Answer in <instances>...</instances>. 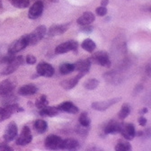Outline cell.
Here are the masks:
<instances>
[{"instance_id": "cell-3", "label": "cell", "mask_w": 151, "mask_h": 151, "mask_svg": "<svg viewBox=\"0 0 151 151\" xmlns=\"http://www.w3.org/2000/svg\"><path fill=\"white\" fill-rule=\"evenodd\" d=\"M88 59L90 60L91 63L97 64V65H100L102 67H110L111 64L108 53L106 51H104V50L96 52Z\"/></svg>"}, {"instance_id": "cell-27", "label": "cell", "mask_w": 151, "mask_h": 151, "mask_svg": "<svg viewBox=\"0 0 151 151\" xmlns=\"http://www.w3.org/2000/svg\"><path fill=\"white\" fill-rule=\"evenodd\" d=\"M75 70V65L72 63H63L60 66V72L61 75H68Z\"/></svg>"}, {"instance_id": "cell-34", "label": "cell", "mask_w": 151, "mask_h": 151, "mask_svg": "<svg viewBox=\"0 0 151 151\" xmlns=\"http://www.w3.org/2000/svg\"><path fill=\"white\" fill-rule=\"evenodd\" d=\"M88 128L89 127H85V126H82V125L79 124V126L77 128V132H78L79 135L85 137V136H86L88 134V131H89Z\"/></svg>"}, {"instance_id": "cell-14", "label": "cell", "mask_w": 151, "mask_h": 151, "mask_svg": "<svg viewBox=\"0 0 151 151\" xmlns=\"http://www.w3.org/2000/svg\"><path fill=\"white\" fill-rule=\"evenodd\" d=\"M15 88V84L11 79H6L0 82V96H5L12 93Z\"/></svg>"}, {"instance_id": "cell-6", "label": "cell", "mask_w": 151, "mask_h": 151, "mask_svg": "<svg viewBox=\"0 0 151 151\" xmlns=\"http://www.w3.org/2000/svg\"><path fill=\"white\" fill-rule=\"evenodd\" d=\"M78 48V42L77 41L70 40V41L62 42L60 45L57 46L55 49V53L56 54H64V53H68L69 51L77 50Z\"/></svg>"}, {"instance_id": "cell-17", "label": "cell", "mask_w": 151, "mask_h": 151, "mask_svg": "<svg viewBox=\"0 0 151 151\" xmlns=\"http://www.w3.org/2000/svg\"><path fill=\"white\" fill-rule=\"evenodd\" d=\"M38 92V87L34 84H26L18 89V93L22 96H33Z\"/></svg>"}, {"instance_id": "cell-36", "label": "cell", "mask_w": 151, "mask_h": 151, "mask_svg": "<svg viewBox=\"0 0 151 151\" xmlns=\"http://www.w3.org/2000/svg\"><path fill=\"white\" fill-rule=\"evenodd\" d=\"M37 61V59H36V57L33 56V55H27L26 57V59H25V62L29 65H33L35 64Z\"/></svg>"}, {"instance_id": "cell-32", "label": "cell", "mask_w": 151, "mask_h": 151, "mask_svg": "<svg viewBox=\"0 0 151 151\" xmlns=\"http://www.w3.org/2000/svg\"><path fill=\"white\" fill-rule=\"evenodd\" d=\"M17 100L18 99L15 96H14V94H12V93H9V94H7V96H4L3 101H2V104L4 106H7V105L17 103Z\"/></svg>"}, {"instance_id": "cell-26", "label": "cell", "mask_w": 151, "mask_h": 151, "mask_svg": "<svg viewBox=\"0 0 151 151\" xmlns=\"http://www.w3.org/2000/svg\"><path fill=\"white\" fill-rule=\"evenodd\" d=\"M81 47H82L83 50H86L88 52H93L96 48V44L91 39H86L81 43Z\"/></svg>"}, {"instance_id": "cell-11", "label": "cell", "mask_w": 151, "mask_h": 151, "mask_svg": "<svg viewBox=\"0 0 151 151\" xmlns=\"http://www.w3.org/2000/svg\"><path fill=\"white\" fill-rule=\"evenodd\" d=\"M121 101L120 97H116V98H112L110 100H105V101H102V102H94L91 104V107L93 110H96V111H105L107 109H109L111 106H112L113 104H117L118 102Z\"/></svg>"}, {"instance_id": "cell-5", "label": "cell", "mask_w": 151, "mask_h": 151, "mask_svg": "<svg viewBox=\"0 0 151 151\" xmlns=\"http://www.w3.org/2000/svg\"><path fill=\"white\" fill-rule=\"evenodd\" d=\"M24 60L23 56L14 57V58L10 62L7 63L6 67L3 69L1 74L3 76H7V75H10V74L14 73L19 67L24 64Z\"/></svg>"}, {"instance_id": "cell-41", "label": "cell", "mask_w": 151, "mask_h": 151, "mask_svg": "<svg viewBox=\"0 0 151 151\" xmlns=\"http://www.w3.org/2000/svg\"><path fill=\"white\" fill-rule=\"evenodd\" d=\"M147 108H143L142 110L139 111V114L143 115V114H145V113H147Z\"/></svg>"}, {"instance_id": "cell-4", "label": "cell", "mask_w": 151, "mask_h": 151, "mask_svg": "<svg viewBox=\"0 0 151 151\" xmlns=\"http://www.w3.org/2000/svg\"><path fill=\"white\" fill-rule=\"evenodd\" d=\"M28 45V38H27V34L23 35L21 38L15 40L14 42H13L10 46L8 47V53L11 54H15L19 51H21L22 50L25 49Z\"/></svg>"}, {"instance_id": "cell-9", "label": "cell", "mask_w": 151, "mask_h": 151, "mask_svg": "<svg viewBox=\"0 0 151 151\" xmlns=\"http://www.w3.org/2000/svg\"><path fill=\"white\" fill-rule=\"evenodd\" d=\"M36 71H37L38 76L45 77V78H50L54 75L55 69L50 64H49L47 62H40L37 65Z\"/></svg>"}, {"instance_id": "cell-37", "label": "cell", "mask_w": 151, "mask_h": 151, "mask_svg": "<svg viewBox=\"0 0 151 151\" xmlns=\"http://www.w3.org/2000/svg\"><path fill=\"white\" fill-rule=\"evenodd\" d=\"M93 28L92 26H90L89 24H88V25H83V26L79 29V31H80L81 32H85V33H90V32H93Z\"/></svg>"}, {"instance_id": "cell-38", "label": "cell", "mask_w": 151, "mask_h": 151, "mask_svg": "<svg viewBox=\"0 0 151 151\" xmlns=\"http://www.w3.org/2000/svg\"><path fill=\"white\" fill-rule=\"evenodd\" d=\"M7 150H13V148L9 147L6 142L0 143V151H7Z\"/></svg>"}, {"instance_id": "cell-12", "label": "cell", "mask_w": 151, "mask_h": 151, "mask_svg": "<svg viewBox=\"0 0 151 151\" xmlns=\"http://www.w3.org/2000/svg\"><path fill=\"white\" fill-rule=\"evenodd\" d=\"M17 133H18L17 124L14 122H12L6 126L3 138L6 142H10V141H13L16 138Z\"/></svg>"}, {"instance_id": "cell-2", "label": "cell", "mask_w": 151, "mask_h": 151, "mask_svg": "<svg viewBox=\"0 0 151 151\" xmlns=\"http://www.w3.org/2000/svg\"><path fill=\"white\" fill-rule=\"evenodd\" d=\"M24 108L19 106L17 104V103L7 105V106H4V107H0V122H3L5 120L9 119L12 114L15 112H21L24 111Z\"/></svg>"}, {"instance_id": "cell-23", "label": "cell", "mask_w": 151, "mask_h": 151, "mask_svg": "<svg viewBox=\"0 0 151 151\" xmlns=\"http://www.w3.org/2000/svg\"><path fill=\"white\" fill-rule=\"evenodd\" d=\"M79 147V143L78 140L75 139H62V144H61V149H66V150H75Z\"/></svg>"}, {"instance_id": "cell-18", "label": "cell", "mask_w": 151, "mask_h": 151, "mask_svg": "<svg viewBox=\"0 0 151 151\" xmlns=\"http://www.w3.org/2000/svg\"><path fill=\"white\" fill-rule=\"evenodd\" d=\"M69 24H55L52 25L49 31H48V35L50 37H54L57 35H60L66 32L68 30Z\"/></svg>"}, {"instance_id": "cell-22", "label": "cell", "mask_w": 151, "mask_h": 151, "mask_svg": "<svg viewBox=\"0 0 151 151\" xmlns=\"http://www.w3.org/2000/svg\"><path fill=\"white\" fill-rule=\"evenodd\" d=\"M59 109L54 106H45L40 109V115L43 117H54L59 114Z\"/></svg>"}, {"instance_id": "cell-20", "label": "cell", "mask_w": 151, "mask_h": 151, "mask_svg": "<svg viewBox=\"0 0 151 151\" xmlns=\"http://www.w3.org/2000/svg\"><path fill=\"white\" fill-rule=\"evenodd\" d=\"M94 20H96V15H94L92 12H85L79 18H78L77 23L83 26V25H88L92 24Z\"/></svg>"}, {"instance_id": "cell-1", "label": "cell", "mask_w": 151, "mask_h": 151, "mask_svg": "<svg viewBox=\"0 0 151 151\" xmlns=\"http://www.w3.org/2000/svg\"><path fill=\"white\" fill-rule=\"evenodd\" d=\"M47 33V28L45 25H40L34 29L30 34H27L28 38V45L33 46L37 44L40 41L43 39V37Z\"/></svg>"}, {"instance_id": "cell-39", "label": "cell", "mask_w": 151, "mask_h": 151, "mask_svg": "<svg viewBox=\"0 0 151 151\" xmlns=\"http://www.w3.org/2000/svg\"><path fill=\"white\" fill-rule=\"evenodd\" d=\"M147 119L144 117V116H140L139 118V125L140 126H142V127H144L146 124H147Z\"/></svg>"}, {"instance_id": "cell-42", "label": "cell", "mask_w": 151, "mask_h": 151, "mask_svg": "<svg viewBox=\"0 0 151 151\" xmlns=\"http://www.w3.org/2000/svg\"><path fill=\"white\" fill-rule=\"evenodd\" d=\"M49 1H50V2H53V3H56V2H58L59 0H49Z\"/></svg>"}, {"instance_id": "cell-15", "label": "cell", "mask_w": 151, "mask_h": 151, "mask_svg": "<svg viewBox=\"0 0 151 151\" xmlns=\"http://www.w3.org/2000/svg\"><path fill=\"white\" fill-rule=\"evenodd\" d=\"M122 123L115 120H111L107 122L104 127V131L105 134H116L120 132Z\"/></svg>"}, {"instance_id": "cell-35", "label": "cell", "mask_w": 151, "mask_h": 151, "mask_svg": "<svg viewBox=\"0 0 151 151\" xmlns=\"http://www.w3.org/2000/svg\"><path fill=\"white\" fill-rule=\"evenodd\" d=\"M96 14L99 15V16H104V15L107 14V8H106L105 6H99V7L96 8Z\"/></svg>"}, {"instance_id": "cell-24", "label": "cell", "mask_w": 151, "mask_h": 151, "mask_svg": "<svg viewBox=\"0 0 151 151\" xmlns=\"http://www.w3.org/2000/svg\"><path fill=\"white\" fill-rule=\"evenodd\" d=\"M33 128L39 134H43L48 129V123L43 120H36L33 122Z\"/></svg>"}, {"instance_id": "cell-33", "label": "cell", "mask_w": 151, "mask_h": 151, "mask_svg": "<svg viewBox=\"0 0 151 151\" xmlns=\"http://www.w3.org/2000/svg\"><path fill=\"white\" fill-rule=\"evenodd\" d=\"M49 104L48 102V99H47V96H41L39 98H38L35 102V106L38 108V109H42L45 106H47Z\"/></svg>"}, {"instance_id": "cell-10", "label": "cell", "mask_w": 151, "mask_h": 151, "mask_svg": "<svg viewBox=\"0 0 151 151\" xmlns=\"http://www.w3.org/2000/svg\"><path fill=\"white\" fill-rule=\"evenodd\" d=\"M32 140V135L28 126H24L21 134L16 139V144L18 146H26Z\"/></svg>"}, {"instance_id": "cell-43", "label": "cell", "mask_w": 151, "mask_h": 151, "mask_svg": "<svg viewBox=\"0 0 151 151\" xmlns=\"http://www.w3.org/2000/svg\"><path fill=\"white\" fill-rule=\"evenodd\" d=\"M1 6H2V3H1V1H0V8H1Z\"/></svg>"}, {"instance_id": "cell-16", "label": "cell", "mask_w": 151, "mask_h": 151, "mask_svg": "<svg viewBox=\"0 0 151 151\" xmlns=\"http://www.w3.org/2000/svg\"><path fill=\"white\" fill-rule=\"evenodd\" d=\"M86 74L85 73H81V72H78V74L76 76V77L72 78H68V79H66L64 81H62L60 83V86L65 89V90H70V89H73L76 86L78 85V81L80 80V78H82Z\"/></svg>"}, {"instance_id": "cell-13", "label": "cell", "mask_w": 151, "mask_h": 151, "mask_svg": "<svg viewBox=\"0 0 151 151\" xmlns=\"http://www.w3.org/2000/svg\"><path fill=\"white\" fill-rule=\"evenodd\" d=\"M43 3L42 1H36L29 9L28 12V17L30 19H37L39 18L42 12H43Z\"/></svg>"}, {"instance_id": "cell-30", "label": "cell", "mask_w": 151, "mask_h": 151, "mask_svg": "<svg viewBox=\"0 0 151 151\" xmlns=\"http://www.w3.org/2000/svg\"><path fill=\"white\" fill-rule=\"evenodd\" d=\"M12 5L16 8H26L30 5V0H10Z\"/></svg>"}, {"instance_id": "cell-21", "label": "cell", "mask_w": 151, "mask_h": 151, "mask_svg": "<svg viewBox=\"0 0 151 151\" xmlns=\"http://www.w3.org/2000/svg\"><path fill=\"white\" fill-rule=\"evenodd\" d=\"M74 65H75V70H78V72H81V73L87 74L91 68L92 63L89 59H86V60H80L76 62Z\"/></svg>"}, {"instance_id": "cell-28", "label": "cell", "mask_w": 151, "mask_h": 151, "mask_svg": "<svg viewBox=\"0 0 151 151\" xmlns=\"http://www.w3.org/2000/svg\"><path fill=\"white\" fill-rule=\"evenodd\" d=\"M129 112H130V105L129 104H122L120 111L118 112V117H119V119H121V120L126 119L129 116Z\"/></svg>"}, {"instance_id": "cell-25", "label": "cell", "mask_w": 151, "mask_h": 151, "mask_svg": "<svg viewBox=\"0 0 151 151\" xmlns=\"http://www.w3.org/2000/svg\"><path fill=\"white\" fill-rule=\"evenodd\" d=\"M114 148L117 151H129L132 149L131 145L126 139H119Z\"/></svg>"}, {"instance_id": "cell-29", "label": "cell", "mask_w": 151, "mask_h": 151, "mask_svg": "<svg viewBox=\"0 0 151 151\" xmlns=\"http://www.w3.org/2000/svg\"><path fill=\"white\" fill-rule=\"evenodd\" d=\"M84 87L87 90H93L99 86V81L96 78H89L84 82Z\"/></svg>"}, {"instance_id": "cell-19", "label": "cell", "mask_w": 151, "mask_h": 151, "mask_svg": "<svg viewBox=\"0 0 151 151\" xmlns=\"http://www.w3.org/2000/svg\"><path fill=\"white\" fill-rule=\"evenodd\" d=\"M59 109V111H64V112H68V113H72V114H75V113H78L79 109L77 105H75L73 103L71 102H63L60 104L58 105L57 107Z\"/></svg>"}, {"instance_id": "cell-8", "label": "cell", "mask_w": 151, "mask_h": 151, "mask_svg": "<svg viewBox=\"0 0 151 151\" xmlns=\"http://www.w3.org/2000/svg\"><path fill=\"white\" fill-rule=\"evenodd\" d=\"M62 139L57 135H49L45 139V147L50 150H58L61 149Z\"/></svg>"}, {"instance_id": "cell-40", "label": "cell", "mask_w": 151, "mask_h": 151, "mask_svg": "<svg viewBox=\"0 0 151 151\" xmlns=\"http://www.w3.org/2000/svg\"><path fill=\"white\" fill-rule=\"evenodd\" d=\"M109 4V0H102L101 1V6H106Z\"/></svg>"}, {"instance_id": "cell-31", "label": "cell", "mask_w": 151, "mask_h": 151, "mask_svg": "<svg viewBox=\"0 0 151 151\" xmlns=\"http://www.w3.org/2000/svg\"><path fill=\"white\" fill-rule=\"evenodd\" d=\"M78 122L80 125L82 126H85V127H89L90 126V123H91V120L87 114V112L86 111H83L81 114L79 115V118H78Z\"/></svg>"}, {"instance_id": "cell-7", "label": "cell", "mask_w": 151, "mask_h": 151, "mask_svg": "<svg viewBox=\"0 0 151 151\" xmlns=\"http://www.w3.org/2000/svg\"><path fill=\"white\" fill-rule=\"evenodd\" d=\"M120 133L122 135L124 139L132 140L136 136V129L133 124L131 123H122Z\"/></svg>"}]
</instances>
